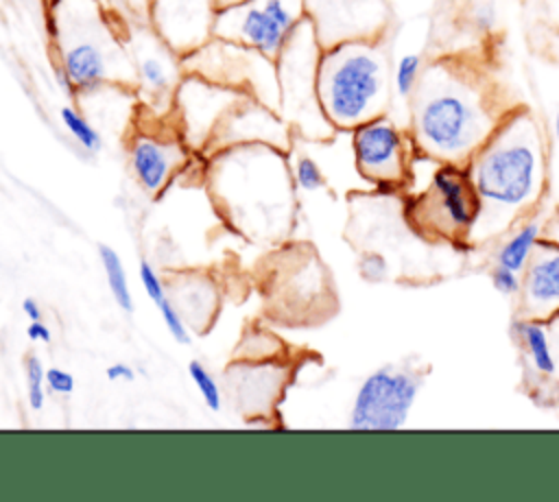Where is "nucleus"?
Here are the masks:
<instances>
[{
    "label": "nucleus",
    "mask_w": 559,
    "mask_h": 502,
    "mask_svg": "<svg viewBox=\"0 0 559 502\" xmlns=\"http://www.w3.org/2000/svg\"><path fill=\"white\" fill-rule=\"evenodd\" d=\"M408 103L415 153L454 166H467L511 109L489 74L461 57L426 63Z\"/></svg>",
    "instance_id": "obj_1"
},
{
    "label": "nucleus",
    "mask_w": 559,
    "mask_h": 502,
    "mask_svg": "<svg viewBox=\"0 0 559 502\" xmlns=\"http://www.w3.org/2000/svg\"><path fill=\"white\" fill-rule=\"evenodd\" d=\"M465 168L480 205L469 236L474 247L537 214L548 183V142L539 118L522 105L511 107Z\"/></svg>",
    "instance_id": "obj_2"
},
{
    "label": "nucleus",
    "mask_w": 559,
    "mask_h": 502,
    "mask_svg": "<svg viewBox=\"0 0 559 502\" xmlns=\"http://www.w3.org/2000/svg\"><path fill=\"white\" fill-rule=\"evenodd\" d=\"M205 157L210 194L227 225L251 242H282L295 223L288 153L269 144H236Z\"/></svg>",
    "instance_id": "obj_3"
},
{
    "label": "nucleus",
    "mask_w": 559,
    "mask_h": 502,
    "mask_svg": "<svg viewBox=\"0 0 559 502\" xmlns=\"http://www.w3.org/2000/svg\"><path fill=\"white\" fill-rule=\"evenodd\" d=\"M48 35L55 65L66 72L74 98L100 87H135L127 48V22L100 0H50Z\"/></svg>",
    "instance_id": "obj_4"
},
{
    "label": "nucleus",
    "mask_w": 559,
    "mask_h": 502,
    "mask_svg": "<svg viewBox=\"0 0 559 502\" xmlns=\"http://www.w3.org/2000/svg\"><path fill=\"white\" fill-rule=\"evenodd\" d=\"M391 68L384 37L323 48L317 68V94L328 122L336 131H352L384 116L393 96Z\"/></svg>",
    "instance_id": "obj_5"
},
{
    "label": "nucleus",
    "mask_w": 559,
    "mask_h": 502,
    "mask_svg": "<svg viewBox=\"0 0 559 502\" xmlns=\"http://www.w3.org/2000/svg\"><path fill=\"white\" fill-rule=\"evenodd\" d=\"M478 196L465 166L437 164L424 190L406 201L404 218L426 242L469 247L478 218Z\"/></svg>",
    "instance_id": "obj_6"
},
{
    "label": "nucleus",
    "mask_w": 559,
    "mask_h": 502,
    "mask_svg": "<svg viewBox=\"0 0 559 502\" xmlns=\"http://www.w3.org/2000/svg\"><path fill=\"white\" fill-rule=\"evenodd\" d=\"M321 44L312 24L304 17L275 59L280 100L277 111L295 135L304 140H328L336 129L323 116L317 94V68Z\"/></svg>",
    "instance_id": "obj_7"
},
{
    "label": "nucleus",
    "mask_w": 559,
    "mask_h": 502,
    "mask_svg": "<svg viewBox=\"0 0 559 502\" xmlns=\"http://www.w3.org/2000/svg\"><path fill=\"white\" fill-rule=\"evenodd\" d=\"M424 373L408 362H384L369 371L349 404L347 428L358 432L402 430L417 404Z\"/></svg>",
    "instance_id": "obj_8"
},
{
    "label": "nucleus",
    "mask_w": 559,
    "mask_h": 502,
    "mask_svg": "<svg viewBox=\"0 0 559 502\" xmlns=\"http://www.w3.org/2000/svg\"><path fill=\"white\" fill-rule=\"evenodd\" d=\"M181 65L183 72L240 89L247 96L277 109L280 87L275 59H269L253 48L212 37L203 46L183 55Z\"/></svg>",
    "instance_id": "obj_9"
},
{
    "label": "nucleus",
    "mask_w": 559,
    "mask_h": 502,
    "mask_svg": "<svg viewBox=\"0 0 559 502\" xmlns=\"http://www.w3.org/2000/svg\"><path fill=\"white\" fill-rule=\"evenodd\" d=\"M127 48L135 70V96L148 118L166 120L173 113L177 85L183 76L177 55L146 20L127 22Z\"/></svg>",
    "instance_id": "obj_10"
},
{
    "label": "nucleus",
    "mask_w": 559,
    "mask_h": 502,
    "mask_svg": "<svg viewBox=\"0 0 559 502\" xmlns=\"http://www.w3.org/2000/svg\"><path fill=\"white\" fill-rule=\"evenodd\" d=\"M304 17V0H245L216 11L214 37L277 59Z\"/></svg>",
    "instance_id": "obj_11"
},
{
    "label": "nucleus",
    "mask_w": 559,
    "mask_h": 502,
    "mask_svg": "<svg viewBox=\"0 0 559 502\" xmlns=\"http://www.w3.org/2000/svg\"><path fill=\"white\" fill-rule=\"evenodd\" d=\"M349 133L354 166L365 181L382 190H397L408 183L415 153L411 133H404L386 113L358 124Z\"/></svg>",
    "instance_id": "obj_12"
},
{
    "label": "nucleus",
    "mask_w": 559,
    "mask_h": 502,
    "mask_svg": "<svg viewBox=\"0 0 559 502\" xmlns=\"http://www.w3.org/2000/svg\"><path fill=\"white\" fill-rule=\"evenodd\" d=\"M245 96L247 94L240 89L183 72L175 92L170 118L186 146L192 153L203 155L225 113Z\"/></svg>",
    "instance_id": "obj_13"
},
{
    "label": "nucleus",
    "mask_w": 559,
    "mask_h": 502,
    "mask_svg": "<svg viewBox=\"0 0 559 502\" xmlns=\"http://www.w3.org/2000/svg\"><path fill=\"white\" fill-rule=\"evenodd\" d=\"M511 336L520 349L526 393L544 406H559V312L544 321L515 316Z\"/></svg>",
    "instance_id": "obj_14"
},
{
    "label": "nucleus",
    "mask_w": 559,
    "mask_h": 502,
    "mask_svg": "<svg viewBox=\"0 0 559 502\" xmlns=\"http://www.w3.org/2000/svg\"><path fill=\"white\" fill-rule=\"evenodd\" d=\"M304 15L321 48L384 37L391 20L386 0H304Z\"/></svg>",
    "instance_id": "obj_15"
},
{
    "label": "nucleus",
    "mask_w": 559,
    "mask_h": 502,
    "mask_svg": "<svg viewBox=\"0 0 559 502\" xmlns=\"http://www.w3.org/2000/svg\"><path fill=\"white\" fill-rule=\"evenodd\" d=\"M190 148L179 131H135L127 142V164L140 190L148 196H159L173 179L188 166Z\"/></svg>",
    "instance_id": "obj_16"
},
{
    "label": "nucleus",
    "mask_w": 559,
    "mask_h": 502,
    "mask_svg": "<svg viewBox=\"0 0 559 502\" xmlns=\"http://www.w3.org/2000/svg\"><path fill=\"white\" fill-rule=\"evenodd\" d=\"M293 138V129L277 109L245 96L225 113L203 155L236 144H269L288 153Z\"/></svg>",
    "instance_id": "obj_17"
},
{
    "label": "nucleus",
    "mask_w": 559,
    "mask_h": 502,
    "mask_svg": "<svg viewBox=\"0 0 559 502\" xmlns=\"http://www.w3.org/2000/svg\"><path fill=\"white\" fill-rule=\"evenodd\" d=\"M216 11V0H148L146 22L183 57L214 37Z\"/></svg>",
    "instance_id": "obj_18"
},
{
    "label": "nucleus",
    "mask_w": 559,
    "mask_h": 502,
    "mask_svg": "<svg viewBox=\"0 0 559 502\" xmlns=\"http://www.w3.org/2000/svg\"><path fill=\"white\" fill-rule=\"evenodd\" d=\"M286 367L277 360H240L225 373L229 399L247 417H264L286 384Z\"/></svg>",
    "instance_id": "obj_19"
},
{
    "label": "nucleus",
    "mask_w": 559,
    "mask_h": 502,
    "mask_svg": "<svg viewBox=\"0 0 559 502\" xmlns=\"http://www.w3.org/2000/svg\"><path fill=\"white\" fill-rule=\"evenodd\" d=\"M518 319H550L559 312V242L542 238L522 271Z\"/></svg>",
    "instance_id": "obj_20"
},
{
    "label": "nucleus",
    "mask_w": 559,
    "mask_h": 502,
    "mask_svg": "<svg viewBox=\"0 0 559 502\" xmlns=\"http://www.w3.org/2000/svg\"><path fill=\"white\" fill-rule=\"evenodd\" d=\"M166 290L190 330L205 332L214 323L218 310V290L207 275L181 273L166 284Z\"/></svg>",
    "instance_id": "obj_21"
},
{
    "label": "nucleus",
    "mask_w": 559,
    "mask_h": 502,
    "mask_svg": "<svg viewBox=\"0 0 559 502\" xmlns=\"http://www.w3.org/2000/svg\"><path fill=\"white\" fill-rule=\"evenodd\" d=\"M544 238V218L539 220L535 214L515 223L507 234L500 236L498 249L493 253V264H502L518 273L528 264L535 247Z\"/></svg>",
    "instance_id": "obj_22"
},
{
    "label": "nucleus",
    "mask_w": 559,
    "mask_h": 502,
    "mask_svg": "<svg viewBox=\"0 0 559 502\" xmlns=\"http://www.w3.org/2000/svg\"><path fill=\"white\" fill-rule=\"evenodd\" d=\"M98 258H100V266L105 271V279H107V286H109V292H111L116 306L124 314H131L135 303H133L129 277H127V271H124V264H122L118 251L109 244H98Z\"/></svg>",
    "instance_id": "obj_23"
},
{
    "label": "nucleus",
    "mask_w": 559,
    "mask_h": 502,
    "mask_svg": "<svg viewBox=\"0 0 559 502\" xmlns=\"http://www.w3.org/2000/svg\"><path fill=\"white\" fill-rule=\"evenodd\" d=\"M59 118L61 124L66 127V131L72 135V140L90 155H98L105 146L103 142V133L90 122V118L74 105H63L59 109Z\"/></svg>",
    "instance_id": "obj_24"
},
{
    "label": "nucleus",
    "mask_w": 559,
    "mask_h": 502,
    "mask_svg": "<svg viewBox=\"0 0 559 502\" xmlns=\"http://www.w3.org/2000/svg\"><path fill=\"white\" fill-rule=\"evenodd\" d=\"M424 57L419 52H404L397 57L395 65L391 68V85L393 94L402 100H411L415 94L421 72H424Z\"/></svg>",
    "instance_id": "obj_25"
},
{
    "label": "nucleus",
    "mask_w": 559,
    "mask_h": 502,
    "mask_svg": "<svg viewBox=\"0 0 559 502\" xmlns=\"http://www.w3.org/2000/svg\"><path fill=\"white\" fill-rule=\"evenodd\" d=\"M288 162H290V175H293V183L297 190L304 192H317L321 188H325V175L319 166V162L314 157H310L308 153H295L288 151Z\"/></svg>",
    "instance_id": "obj_26"
},
{
    "label": "nucleus",
    "mask_w": 559,
    "mask_h": 502,
    "mask_svg": "<svg viewBox=\"0 0 559 502\" xmlns=\"http://www.w3.org/2000/svg\"><path fill=\"white\" fill-rule=\"evenodd\" d=\"M188 375H190L197 393L201 395L205 408L210 413H221L223 410V389H221L218 380L210 373V369L205 364H201L199 360H190Z\"/></svg>",
    "instance_id": "obj_27"
},
{
    "label": "nucleus",
    "mask_w": 559,
    "mask_h": 502,
    "mask_svg": "<svg viewBox=\"0 0 559 502\" xmlns=\"http://www.w3.org/2000/svg\"><path fill=\"white\" fill-rule=\"evenodd\" d=\"M24 375H26V402L31 410H41L46 404V369L35 354L24 358Z\"/></svg>",
    "instance_id": "obj_28"
},
{
    "label": "nucleus",
    "mask_w": 559,
    "mask_h": 502,
    "mask_svg": "<svg viewBox=\"0 0 559 502\" xmlns=\"http://www.w3.org/2000/svg\"><path fill=\"white\" fill-rule=\"evenodd\" d=\"M157 310H159L162 323H164L166 332L173 336V340L179 345H190L192 343L190 327L168 295L157 303Z\"/></svg>",
    "instance_id": "obj_29"
},
{
    "label": "nucleus",
    "mask_w": 559,
    "mask_h": 502,
    "mask_svg": "<svg viewBox=\"0 0 559 502\" xmlns=\"http://www.w3.org/2000/svg\"><path fill=\"white\" fill-rule=\"evenodd\" d=\"M489 279H491V286L496 288V292H500L502 297H518V292L522 288V273L507 268L502 264L491 266Z\"/></svg>",
    "instance_id": "obj_30"
},
{
    "label": "nucleus",
    "mask_w": 559,
    "mask_h": 502,
    "mask_svg": "<svg viewBox=\"0 0 559 502\" xmlns=\"http://www.w3.org/2000/svg\"><path fill=\"white\" fill-rule=\"evenodd\" d=\"M138 277H140V284H142L146 297H148L155 306L168 295L164 279L157 275V271L153 268V264H151L148 260H140V264H138Z\"/></svg>",
    "instance_id": "obj_31"
},
{
    "label": "nucleus",
    "mask_w": 559,
    "mask_h": 502,
    "mask_svg": "<svg viewBox=\"0 0 559 502\" xmlns=\"http://www.w3.org/2000/svg\"><path fill=\"white\" fill-rule=\"evenodd\" d=\"M358 268H360V275L369 282H382L389 273V264L380 253H365L358 262Z\"/></svg>",
    "instance_id": "obj_32"
},
{
    "label": "nucleus",
    "mask_w": 559,
    "mask_h": 502,
    "mask_svg": "<svg viewBox=\"0 0 559 502\" xmlns=\"http://www.w3.org/2000/svg\"><path fill=\"white\" fill-rule=\"evenodd\" d=\"M46 389L55 395H72L74 393V375L66 369L50 367V369H46Z\"/></svg>",
    "instance_id": "obj_33"
},
{
    "label": "nucleus",
    "mask_w": 559,
    "mask_h": 502,
    "mask_svg": "<svg viewBox=\"0 0 559 502\" xmlns=\"http://www.w3.org/2000/svg\"><path fill=\"white\" fill-rule=\"evenodd\" d=\"M498 22V13H496V7L493 2L485 0V2H478L474 9H472V24L476 31L480 33H491L493 26Z\"/></svg>",
    "instance_id": "obj_34"
},
{
    "label": "nucleus",
    "mask_w": 559,
    "mask_h": 502,
    "mask_svg": "<svg viewBox=\"0 0 559 502\" xmlns=\"http://www.w3.org/2000/svg\"><path fill=\"white\" fill-rule=\"evenodd\" d=\"M105 378L111 382H133L135 371L127 362H114L105 369Z\"/></svg>",
    "instance_id": "obj_35"
},
{
    "label": "nucleus",
    "mask_w": 559,
    "mask_h": 502,
    "mask_svg": "<svg viewBox=\"0 0 559 502\" xmlns=\"http://www.w3.org/2000/svg\"><path fill=\"white\" fill-rule=\"evenodd\" d=\"M26 336L33 340V343H44L48 345L52 340V332L50 327L39 319V321H28L26 325Z\"/></svg>",
    "instance_id": "obj_36"
},
{
    "label": "nucleus",
    "mask_w": 559,
    "mask_h": 502,
    "mask_svg": "<svg viewBox=\"0 0 559 502\" xmlns=\"http://www.w3.org/2000/svg\"><path fill=\"white\" fill-rule=\"evenodd\" d=\"M544 238L559 242V203L550 212L548 218H544Z\"/></svg>",
    "instance_id": "obj_37"
},
{
    "label": "nucleus",
    "mask_w": 559,
    "mask_h": 502,
    "mask_svg": "<svg viewBox=\"0 0 559 502\" xmlns=\"http://www.w3.org/2000/svg\"><path fill=\"white\" fill-rule=\"evenodd\" d=\"M127 11L131 13L133 20H146V11H148V0H120Z\"/></svg>",
    "instance_id": "obj_38"
},
{
    "label": "nucleus",
    "mask_w": 559,
    "mask_h": 502,
    "mask_svg": "<svg viewBox=\"0 0 559 502\" xmlns=\"http://www.w3.org/2000/svg\"><path fill=\"white\" fill-rule=\"evenodd\" d=\"M22 312H24V316H26L28 321H39L41 314H44L39 301L33 299V297H26V299L22 301Z\"/></svg>",
    "instance_id": "obj_39"
},
{
    "label": "nucleus",
    "mask_w": 559,
    "mask_h": 502,
    "mask_svg": "<svg viewBox=\"0 0 559 502\" xmlns=\"http://www.w3.org/2000/svg\"><path fill=\"white\" fill-rule=\"evenodd\" d=\"M552 138H555V142L559 144V107H557V111H555V116H552Z\"/></svg>",
    "instance_id": "obj_40"
},
{
    "label": "nucleus",
    "mask_w": 559,
    "mask_h": 502,
    "mask_svg": "<svg viewBox=\"0 0 559 502\" xmlns=\"http://www.w3.org/2000/svg\"><path fill=\"white\" fill-rule=\"evenodd\" d=\"M238 2H245V0H216L218 9H223V7H231V4H238Z\"/></svg>",
    "instance_id": "obj_41"
}]
</instances>
